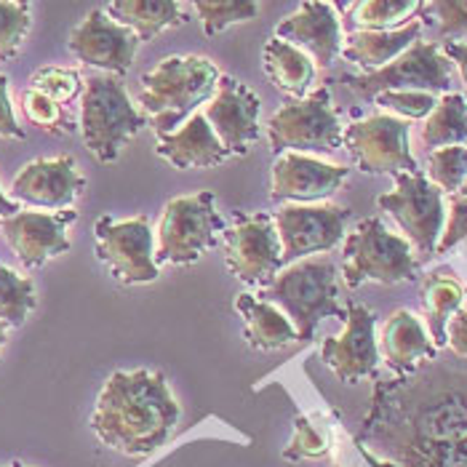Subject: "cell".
Listing matches in <instances>:
<instances>
[{
	"label": "cell",
	"mask_w": 467,
	"mask_h": 467,
	"mask_svg": "<svg viewBox=\"0 0 467 467\" xmlns=\"http://www.w3.org/2000/svg\"><path fill=\"white\" fill-rule=\"evenodd\" d=\"M356 443L371 467H467V374L428 360L379 382Z\"/></svg>",
	"instance_id": "obj_1"
},
{
	"label": "cell",
	"mask_w": 467,
	"mask_h": 467,
	"mask_svg": "<svg viewBox=\"0 0 467 467\" xmlns=\"http://www.w3.org/2000/svg\"><path fill=\"white\" fill-rule=\"evenodd\" d=\"M180 417V403L163 374L115 371L99 390L91 431L118 454L147 457L174 435Z\"/></svg>",
	"instance_id": "obj_2"
},
{
	"label": "cell",
	"mask_w": 467,
	"mask_h": 467,
	"mask_svg": "<svg viewBox=\"0 0 467 467\" xmlns=\"http://www.w3.org/2000/svg\"><path fill=\"white\" fill-rule=\"evenodd\" d=\"M219 78L222 72L214 62L201 54L161 59L140 86L142 115L155 137L177 131L192 112L206 105L214 97Z\"/></svg>",
	"instance_id": "obj_3"
},
{
	"label": "cell",
	"mask_w": 467,
	"mask_h": 467,
	"mask_svg": "<svg viewBox=\"0 0 467 467\" xmlns=\"http://www.w3.org/2000/svg\"><path fill=\"white\" fill-rule=\"evenodd\" d=\"M256 296L286 316L299 342H310L324 318L345 321L348 316L339 305V267L331 256H307L286 265Z\"/></svg>",
	"instance_id": "obj_4"
},
{
	"label": "cell",
	"mask_w": 467,
	"mask_h": 467,
	"mask_svg": "<svg viewBox=\"0 0 467 467\" xmlns=\"http://www.w3.org/2000/svg\"><path fill=\"white\" fill-rule=\"evenodd\" d=\"M147 129V118L134 108L123 78L97 72L86 78L80 94V137L97 163H115L123 147Z\"/></svg>",
	"instance_id": "obj_5"
},
{
	"label": "cell",
	"mask_w": 467,
	"mask_h": 467,
	"mask_svg": "<svg viewBox=\"0 0 467 467\" xmlns=\"http://www.w3.org/2000/svg\"><path fill=\"white\" fill-rule=\"evenodd\" d=\"M420 259L403 235L385 227L382 219L368 216L345 235L339 278L350 288L363 284H414L420 278Z\"/></svg>",
	"instance_id": "obj_6"
},
{
	"label": "cell",
	"mask_w": 467,
	"mask_h": 467,
	"mask_svg": "<svg viewBox=\"0 0 467 467\" xmlns=\"http://www.w3.org/2000/svg\"><path fill=\"white\" fill-rule=\"evenodd\" d=\"M216 195L201 190L171 198L161 214L155 233V265H192L216 246L219 233L227 230L216 212Z\"/></svg>",
	"instance_id": "obj_7"
},
{
	"label": "cell",
	"mask_w": 467,
	"mask_h": 467,
	"mask_svg": "<svg viewBox=\"0 0 467 467\" xmlns=\"http://www.w3.org/2000/svg\"><path fill=\"white\" fill-rule=\"evenodd\" d=\"M270 150L275 155H328L342 147V123L331 105V91L321 86L305 99H288L273 112L267 126Z\"/></svg>",
	"instance_id": "obj_8"
},
{
	"label": "cell",
	"mask_w": 467,
	"mask_h": 467,
	"mask_svg": "<svg viewBox=\"0 0 467 467\" xmlns=\"http://www.w3.org/2000/svg\"><path fill=\"white\" fill-rule=\"evenodd\" d=\"M342 83L363 99H374L385 91H428V94H451L454 65L446 59L438 43L417 40L398 59L382 70L342 75Z\"/></svg>",
	"instance_id": "obj_9"
},
{
	"label": "cell",
	"mask_w": 467,
	"mask_h": 467,
	"mask_svg": "<svg viewBox=\"0 0 467 467\" xmlns=\"http://www.w3.org/2000/svg\"><path fill=\"white\" fill-rule=\"evenodd\" d=\"M396 187L377 198V206L390 216L400 227L403 238L414 254L422 259L435 256L438 238L446 222V201L443 192L432 184L422 171L414 174H396Z\"/></svg>",
	"instance_id": "obj_10"
},
{
	"label": "cell",
	"mask_w": 467,
	"mask_h": 467,
	"mask_svg": "<svg viewBox=\"0 0 467 467\" xmlns=\"http://www.w3.org/2000/svg\"><path fill=\"white\" fill-rule=\"evenodd\" d=\"M94 252L120 286L152 284L161 275L155 265V233L147 216H99L94 224Z\"/></svg>",
	"instance_id": "obj_11"
},
{
	"label": "cell",
	"mask_w": 467,
	"mask_h": 467,
	"mask_svg": "<svg viewBox=\"0 0 467 467\" xmlns=\"http://www.w3.org/2000/svg\"><path fill=\"white\" fill-rule=\"evenodd\" d=\"M342 144L353 155L358 171L371 177H396L420 171L409 147V120L388 112H374L342 129Z\"/></svg>",
	"instance_id": "obj_12"
},
{
	"label": "cell",
	"mask_w": 467,
	"mask_h": 467,
	"mask_svg": "<svg viewBox=\"0 0 467 467\" xmlns=\"http://www.w3.org/2000/svg\"><path fill=\"white\" fill-rule=\"evenodd\" d=\"M224 265L246 286H267L284 270L273 214H235L224 230Z\"/></svg>",
	"instance_id": "obj_13"
},
{
	"label": "cell",
	"mask_w": 467,
	"mask_h": 467,
	"mask_svg": "<svg viewBox=\"0 0 467 467\" xmlns=\"http://www.w3.org/2000/svg\"><path fill=\"white\" fill-rule=\"evenodd\" d=\"M284 267L307 256H321L345 241L350 209L337 203H286L275 214Z\"/></svg>",
	"instance_id": "obj_14"
},
{
	"label": "cell",
	"mask_w": 467,
	"mask_h": 467,
	"mask_svg": "<svg viewBox=\"0 0 467 467\" xmlns=\"http://www.w3.org/2000/svg\"><path fill=\"white\" fill-rule=\"evenodd\" d=\"M345 328L337 337H326L321 345V360L345 385H356L377 374L379 348H377V316L358 302H348Z\"/></svg>",
	"instance_id": "obj_15"
},
{
	"label": "cell",
	"mask_w": 467,
	"mask_h": 467,
	"mask_svg": "<svg viewBox=\"0 0 467 467\" xmlns=\"http://www.w3.org/2000/svg\"><path fill=\"white\" fill-rule=\"evenodd\" d=\"M78 219L75 209L65 212H19L0 219V235L14 249L25 270H37L48 259L70 252L67 227Z\"/></svg>",
	"instance_id": "obj_16"
},
{
	"label": "cell",
	"mask_w": 467,
	"mask_h": 467,
	"mask_svg": "<svg viewBox=\"0 0 467 467\" xmlns=\"http://www.w3.org/2000/svg\"><path fill=\"white\" fill-rule=\"evenodd\" d=\"M70 51L88 67H99L105 75L123 78L131 70L140 37L129 27L112 22L105 8H94L67 37Z\"/></svg>",
	"instance_id": "obj_17"
},
{
	"label": "cell",
	"mask_w": 467,
	"mask_h": 467,
	"mask_svg": "<svg viewBox=\"0 0 467 467\" xmlns=\"http://www.w3.org/2000/svg\"><path fill=\"white\" fill-rule=\"evenodd\" d=\"M259 109L262 102L254 88L241 83L238 78L222 75L214 97L201 112L206 115L209 126L230 155H246L259 140Z\"/></svg>",
	"instance_id": "obj_18"
},
{
	"label": "cell",
	"mask_w": 467,
	"mask_h": 467,
	"mask_svg": "<svg viewBox=\"0 0 467 467\" xmlns=\"http://www.w3.org/2000/svg\"><path fill=\"white\" fill-rule=\"evenodd\" d=\"M86 177L78 171V163L72 155L59 158H37L19 169V174L11 182V201L36 206V209H54L65 212L83 195Z\"/></svg>",
	"instance_id": "obj_19"
},
{
	"label": "cell",
	"mask_w": 467,
	"mask_h": 467,
	"mask_svg": "<svg viewBox=\"0 0 467 467\" xmlns=\"http://www.w3.org/2000/svg\"><path fill=\"white\" fill-rule=\"evenodd\" d=\"M348 174V166L326 163L316 155L284 152L273 163L270 198L275 203H318L334 195L345 184Z\"/></svg>",
	"instance_id": "obj_20"
},
{
	"label": "cell",
	"mask_w": 467,
	"mask_h": 467,
	"mask_svg": "<svg viewBox=\"0 0 467 467\" xmlns=\"http://www.w3.org/2000/svg\"><path fill=\"white\" fill-rule=\"evenodd\" d=\"M275 37L305 51L313 59V65L321 70L334 65V59L342 54V43H345L337 5L324 3V0L299 3V8L275 27Z\"/></svg>",
	"instance_id": "obj_21"
},
{
	"label": "cell",
	"mask_w": 467,
	"mask_h": 467,
	"mask_svg": "<svg viewBox=\"0 0 467 467\" xmlns=\"http://www.w3.org/2000/svg\"><path fill=\"white\" fill-rule=\"evenodd\" d=\"M155 155L169 161L180 171L216 169L230 158L227 147L219 142V137H216L214 129L209 126L206 115L201 109L192 112L177 131L158 137Z\"/></svg>",
	"instance_id": "obj_22"
},
{
	"label": "cell",
	"mask_w": 467,
	"mask_h": 467,
	"mask_svg": "<svg viewBox=\"0 0 467 467\" xmlns=\"http://www.w3.org/2000/svg\"><path fill=\"white\" fill-rule=\"evenodd\" d=\"M379 356L396 371L398 377H406L417 371L422 363L435 360L438 348L432 345L431 334L411 310H396L382 326L379 334Z\"/></svg>",
	"instance_id": "obj_23"
},
{
	"label": "cell",
	"mask_w": 467,
	"mask_h": 467,
	"mask_svg": "<svg viewBox=\"0 0 467 467\" xmlns=\"http://www.w3.org/2000/svg\"><path fill=\"white\" fill-rule=\"evenodd\" d=\"M425 22L414 16L398 30H385V33H350L342 43V57L353 65L363 67V72L382 70L398 59L409 46L422 40Z\"/></svg>",
	"instance_id": "obj_24"
},
{
	"label": "cell",
	"mask_w": 467,
	"mask_h": 467,
	"mask_svg": "<svg viewBox=\"0 0 467 467\" xmlns=\"http://www.w3.org/2000/svg\"><path fill=\"white\" fill-rule=\"evenodd\" d=\"M262 70L270 83L291 99H305L318 75V67L305 51L275 36L267 37L262 46Z\"/></svg>",
	"instance_id": "obj_25"
},
{
	"label": "cell",
	"mask_w": 467,
	"mask_h": 467,
	"mask_svg": "<svg viewBox=\"0 0 467 467\" xmlns=\"http://www.w3.org/2000/svg\"><path fill=\"white\" fill-rule=\"evenodd\" d=\"M105 11L112 22L129 27L140 37V43H150L161 33L187 22V11L177 0H115L108 3Z\"/></svg>",
	"instance_id": "obj_26"
},
{
	"label": "cell",
	"mask_w": 467,
	"mask_h": 467,
	"mask_svg": "<svg viewBox=\"0 0 467 467\" xmlns=\"http://www.w3.org/2000/svg\"><path fill=\"white\" fill-rule=\"evenodd\" d=\"M235 310L244 318V337L254 350H281L296 339V328L286 316L256 294H238Z\"/></svg>",
	"instance_id": "obj_27"
},
{
	"label": "cell",
	"mask_w": 467,
	"mask_h": 467,
	"mask_svg": "<svg viewBox=\"0 0 467 467\" xmlns=\"http://www.w3.org/2000/svg\"><path fill=\"white\" fill-rule=\"evenodd\" d=\"M467 291L454 278L449 267L432 270L422 278V310H425V328L431 334L432 345L441 350L446 348V326L451 316L462 307Z\"/></svg>",
	"instance_id": "obj_28"
},
{
	"label": "cell",
	"mask_w": 467,
	"mask_h": 467,
	"mask_svg": "<svg viewBox=\"0 0 467 467\" xmlns=\"http://www.w3.org/2000/svg\"><path fill=\"white\" fill-rule=\"evenodd\" d=\"M420 144L432 152L441 147L467 144V99L462 94H443L438 97V105L422 120Z\"/></svg>",
	"instance_id": "obj_29"
},
{
	"label": "cell",
	"mask_w": 467,
	"mask_h": 467,
	"mask_svg": "<svg viewBox=\"0 0 467 467\" xmlns=\"http://www.w3.org/2000/svg\"><path fill=\"white\" fill-rule=\"evenodd\" d=\"M348 22L353 33H385L411 22L420 11V0H358L348 8Z\"/></svg>",
	"instance_id": "obj_30"
},
{
	"label": "cell",
	"mask_w": 467,
	"mask_h": 467,
	"mask_svg": "<svg viewBox=\"0 0 467 467\" xmlns=\"http://www.w3.org/2000/svg\"><path fill=\"white\" fill-rule=\"evenodd\" d=\"M36 307L37 296L33 278H25L0 262V321L8 328H19Z\"/></svg>",
	"instance_id": "obj_31"
},
{
	"label": "cell",
	"mask_w": 467,
	"mask_h": 467,
	"mask_svg": "<svg viewBox=\"0 0 467 467\" xmlns=\"http://www.w3.org/2000/svg\"><path fill=\"white\" fill-rule=\"evenodd\" d=\"M192 11L203 22V36L216 37L224 33L227 27L252 22L259 14V3L252 0H195Z\"/></svg>",
	"instance_id": "obj_32"
},
{
	"label": "cell",
	"mask_w": 467,
	"mask_h": 467,
	"mask_svg": "<svg viewBox=\"0 0 467 467\" xmlns=\"http://www.w3.org/2000/svg\"><path fill=\"white\" fill-rule=\"evenodd\" d=\"M428 180L449 195H457L467 182V144L441 147L428 152Z\"/></svg>",
	"instance_id": "obj_33"
},
{
	"label": "cell",
	"mask_w": 467,
	"mask_h": 467,
	"mask_svg": "<svg viewBox=\"0 0 467 467\" xmlns=\"http://www.w3.org/2000/svg\"><path fill=\"white\" fill-rule=\"evenodd\" d=\"M30 25H33L30 3L0 0V62L14 59L22 51Z\"/></svg>",
	"instance_id": "obj_34"
},
{
	"label": "cell",
	"mask_w": 467,
	"mask_h": 467,
	"mask_svg": "<svg viewBox=\"0 0 467 467\" xmlns=\"http://www.w3.org/2000/svg\"><path fill=\"white\" fill-rule=\"evenodd\" d=\"M22 109H25V115H27V120L33 126L48 131V134L65 137V134L75 131V123H72L67 108L57 105L54 99H48L46 94H40L36 88H27L22 94Z\"/></svg>",
	"instance_id": "obj_35"
},
{
	"label": "cell",
	"mask_w": 467,
	"mask_h": 467,
	"mask_svg": "<svg viewBox=\"0 0 467 467\" xmlns=\"http://www.w3.org/2000/svg\"><path fill=\"white\" fill-rule=\"evenodd\" d=\"M83 86H86V80L78 70H70V67H40L37 72H33L27 88H36L40 94H46L48 99H54L57 105L67 108L70 102L80 99Z\"/></svg>",
	"instance_id": "obj_36"
},
{
	"label": "cell",
	"mask_w": 467,
	"mask_h": 467,
	"mask_svg": "<svg viewBox=\"0 0 467 467\" xmlns=\"http://www.w3.org/2000/svg\"><path fill=\"white\" fill-rule=\"evenodd\" d=\"M431 19L443 43H467V0H432L422 3V11Z\"/></svg>",
	"instance_id": "obj_37"
},
{
	"label": "cell",
	"mask_w": 467,
	"mask_h": 467,
	"mask_svg": "<svg viewBox=\"0 0 467 467\" xmlns=\"http://www.w3.org/2000/svg\"><path fill=\"white\" fill-rule=\"evenodd\" d=\"M374 102L388 115H396L400 120H425L438 105V97L428 91H385L377 94Z\"/></svg>",
	"instance_id": "obj_38"
},
{
	"label": "cell",
	"mask_w": 467,
	"mask_h": 467,
	"mask_svg": "<svg viewBox=\"0 0 467 467\" xmlns=\"http://www.w3.org/2000/svg\"><path fill=\"white\" fill-rule=\"evenodd\" d=\"M328 454V435L321 425H313L307 417H299L294 425V438L284 449V460H321Z\"/></svg>",
	"instance_id": "obj_39"
},
{
	"label": "cell",
	"mask_w": 467,
	"mask_h": 467,
	"mask_svg": "<svg viewBox=\"0 0 467 467\" xmlns=\"http://www.w3.org/2000/svg\"><path fill=\"white\" fill-rule=\"evenodd\" d=\"M467 238V198L465 195H449V209H446V222H443V233L438 238L435 254L451 252L454 246H460Z\"/></svg>",
	"instance_id": "obj_40"
},
{
	"label": "cell",
	"mask_w": 467,
	"mask_h": 467,
	"mask_svg": "<svg viewBox=\"0 0 467 467\" xmlns=\"http://www.w3.org/2000/svg\"><path fill=\"white\" fill-rule=\"evenodd\" d=\"M0 137L3 140H25V129L19 126L16 115H14V105L8 99V78L0 75Z\"/></svg>",
	"instance_id": "obj_41"
},
{
	"label": "cell",
	"mask_w": 467,
	"mask_h": 467,
	"mask_svg": "<svg viewBox=\"0 0 467 467\" xmlns=\"http://www.w3.org/2000/svg\"><path fill=\"white\" fill-rule=\"evenodd\" d=\"M446 348L457 358H467V296L462 307L451 316V321L446 326Z\"/></svg>",
	"instance_id": "obj_42"
},
{
	"label": "cell",
	"mask_w": 467,
	"mask_h": 467,
	"mask_svg": "<svg viewBox=\"0 0 467 467\" xmlns=\"http://www.w3.org/2000/svg\"><path fill=\"white\" fill-rule=\"evenodd\" d=\"M441 51H443L446 59L460 70V78H462V83H465V94H462V97L467 99V43H443Z\"/></svg>",
	"instance_id": "obj_43"
},
{
	"label": "cell",
	"mask_w": 467,
	"mask_h": 467,
	"mask_svg": "<svg viewBox=\"0 0 467 467\" xmlns=\"http://www.w3.org/2000/svg\"><path fill=\"white\" fill-rule=\"evenodd\" d=\"M22 209H19V203H14L3 190H0V219H5V216H14L19 214Z\"/></svg>",
	"instance_id": "obj_44"
},
{
	"label": "cell",
	"mask_w": 467,
	"mask_h": 467,
	"mask_svg": "<svg viewBox=\"0 0 467 467\" xmlns=\"http://www.w3.org/2000/svg\"><path fill=\"white\" fill-rule=\"evenodd\" d=\"M5 342H8V326L0 321V348H3Z\"/></svg>",
	"instance_id": "obj_45"
},
{
	"label": "cell",
	"mask_w": 467,
	"mask_h": 467,
	"mask_svg": "<svg viewBox=\"0 0 467 467\" xmlns=\"http://www.w3.org/2000/svg\"><path fill=\"white\" fill-rule=\"evenodd\" d=\"M460 195H465V198H467V182H465V184H462V190H460Z\"/></svg>",
	"instance_id": "obj_46"
},
{
	"label": "cell",
	"mask_w": 467,
	"mask_h": 467,
	"mask_svg": "<svg viewBox=\"0 0 467 467\" xmlns=\"http://www.w3.org/2000/svg\"><path fill=\"white\" fill-rule=\"evenodd\" d=\"M8 467H27V465H22V462H14V465H8Z\"/></svg>",
	"instance_id": "obj_47"
}]
</instances>
